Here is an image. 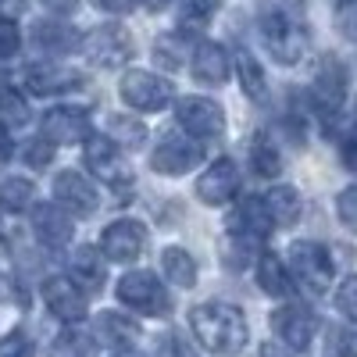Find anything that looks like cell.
Wrapping results in <instances>:
<instances>
[{"label":"cell","mask_w":357,"mask_h":357,"mask_svg":"<svg viewBox=\"0 0 357 357\" xmlns=\"http://www.w3.org/2000/svg\"><path fill=\"white\" fill-rule=\"evenodd\" d=\"M190 325H193V336L200 340V347L211 350V354H222V357L243 350V343H247L243 311L236 304H225V301H211V304L193 307Z\"/></svg>","instance_id":"obj_1"},{"label":"cell","mask_w":357,"mask_h":357,"mask_svg":"<svg viewBox=\"0 0 357 357\" xmlns=\"http://www.w3.org/2000/svg\"><path fill=\"white\" fill-rule=\"evenodd\" d=\"M261 36L264 47L272 50L279 65H296L307 54V29L296 15V4H282V0H264L261 8Z\"/></svg>","instance_id":"obj_2"},{"label":"cell","mask_w":357,"mask_h":357,"mask_svg":"<svg viewBox=\"0 0 357 357\" xmlns=\"http://www.w3.org/2000/svg\"><path fill=\"white\" fill-rule=\"evenodd\" d=\"M289 275L311 296H321L333 282V257L318 240H296L289 247Z\"/></svg>","instance_id":"obj_3"},{"label":"cell","mask_w":357,"mask_h":357,"mask_svg":"<svg viewBox=\"0 0 357 357\" xmlns=\"http://www.w3.org/2000/svg\"><path fill=\"white\" fill-rule=\"evenodd\" d=\"M118 301L129 311L139 314H168L172 311V293L154 272H129L118 279Z\"/></svg>","instance_id":"obj_4"},{"label":"cell","mask_w":357,"mask_h":357,"mask_svg":"<svg viewBox=\"0 0 357 357\" xmlns=\"http://www.w3.org/2000/svg\"><path fill=\"white\" fill-rule=\"evenodd\" d=\"M82 54L100 68H118L132 57V40L122 25H97L82 36Z\"/></svg>","instance_id":"obj_5"},{"label":"cell","mask_w":357,"mask_h":357,"mask_svg":"<svg viewBox=\"0 0 357 357\" xmlns=\"http://www.w3.org/2000/svg\"><path fill=\"white\" fill-rule=\"evenodd\" d=\"M118 89H122V100L136 111H161L172 104V82L154 72H143V68L126 72Z\"/></svg>","instance_id":"obj_6"},{"label":"cell","mask_w":357,"mask_h":357,"mask_svg":"<svg viewBox=\"0 0 357 357\" xmlns=\"http://www.w3.org/2000/svg\"><path fill=\"white\" fill-rule=\"evenodd\" d=\"M347 86H350L347 65L336 61V57H325L321 68L314 72V82H311V104L318 107L321 118L340 114V107L347 100Z\"/></svg>","instance_id":"obj_7"},{"label":"cell","mask_w":357,"mask_h":357,"mask_svg":"<svg viewBox=\"0 0 357 357\" xmlns=\"http://www.w3.org/2000/svg\"><path fill=\"white\" fill-rule=\"evenodd\" d=\"M200 158H204V151L197 139H190L186 132H165L151 154V165L161 175H186L200 165Z\"/></svg>","instance_id":"obj_8"},{"label":"cell","mask_w":357,"mask_h":357,"mask_svg":"<svg viewBox=\"0 0 357 357\" xmlns=\"http://www.w3.org/2000/svg\"><path fill=\"white\" fill-rule=\"evenodd\" d=\"M175 118L178 126H183V132L197 136V139H211V136H222L225 129V111L207 100V97H186L175 104Z\"/></svg>","instance_id":"obj_9"},{"label":"cell","mask_w":357,"mask_h":357,"mask_svg":"<svg viewBox=\"0 0 357 357\" xmlns=\"http://www.w3.org/2000/svg\"><path fill=\"white\" fill-rule=\"evenodd\" d=\"M143 243H146V229L136 222V218H118L104 229L100 236V247H104V257L114 261V264H129L143 254Z\"/></svg>","instance_id":"obj_10"},{"label":"cell","mask_w":357,"mask_h":357,"mask_svg":"<svg viewBox=\"0 0 357 357\" xmlns=\"http://www.w3.org/2000/svg\"><path fill=\"white\" fill-rule=\"evenodd\" d=\"M272 215H268V207H264V200H257V197H247L236 211L229 215V236L236 243H261L268 232H272Z\"/></svg>","instance_id":"obj_11"},{"label":"cell","mask_w":357,"mask_h":357,"mask_svg":"<svg viewBox=\"0 0 357 357\" xmlns=\"http://www.w3.org/2000/svg\"><path fill=\"white\" fill-rule=\"evenodd\" d=\"M272 329L279 333V340L289 347V350H304L318 329V318L311 314V307L304 304H282L275 314H272Z\"/></svg>","instance_id":"obj_12"},{"label":"cell","mask_w":357,"mask_h":357,"mask_svg":"<svg viewBox=\"0 0 357 357\" xmlns=\"http://www.w3.org/2000/svg\"><path fill=\"white\" fill-rule=\"evenodd\" d=\"M236 193H240V168H236V161H229V158L215 161L197 178V197L204 204H211V207L229 204Z\"/></svg>","instance_id":"obj_13"},{"label":"cell","mask_w":357,"mask_h":357,"mask_svg":"<svg viewBox=\"0 0 357 357\" xmlns=\"http://www.w3.org/2000/svg\"><path fill=\"white\" fill-rule=\"evenodd\" d=\"M40 136L47 143H79L89 139V118L82 107H50L40 122Z\"/></svg>","instance_id":"obj_14"},{"label":"cell","mask_w":357,"mask_h":357,"mask_svg":"<svg viewBox=\"0 0 357 357\" xmlns=\"http://www.w3.org/2000/svg\"><path fill=\"white\" fill-rule=\"evenodd\" d=\"M54 200L68 215H93L97 211V186L82 172H61L54 178Z\"/></svg>","instance_id":"obj_15"},{"label":"cell","mask_w":357,"mask_h":357,"mask_svg":"<svg viewBox=\"0 0 357 357\" xmlns=\"http://www.w3.org/2000/svg\"><path fill=\"white\" fill-rule=\"evenodd\" d=\"M43 301H47L50 314H54V318H61V321H79V318L86 314V307H89L82 286L72 282V279H65V275L47 279V286H43Z\"/></svg>","instance_id":"obj_16"},{"label":"cell","mask_w":357,"mask_h":357,"mask_svg":"<svg viewBox=\"0 0 357 357\" xmlns=\"http://www.w3.org/2000/svg\"><path fill=\"white\" fill-rule=\"evenodd\" d=\"M82 82H86L82 72L61 68V65H33V68L25 72V86H29V93H36V97L72 93V89H79Z\"/></svg>","instance_id":"obj_17"},{"label":"cell","mask_w":357,"mask_h":357,"mask_svg":"<svg viewBox=\"0 0 357 357\" xmlns=\"http://www.w3.org/2000/svg\"><path fill=\"white\" fill-rule=\"evenodd\" d=\"M86 168L93 172L97 178H104V183H111V186L129 183L126 168H122V151H118L114 139H100V136L89 139L86 143Z\"/></svg>","instance_id":"obj_18"},{"label":"cell","mask_w":357,"mask_h":357,"mask_svg":"<svg viewBox=\"0 0 357 357\" xmlns=\"http://www.w3.org/2000/svg\"><path fill=\"white\" fill-rule=\"evenodd\" d=\"M229 65H232V61H229V50H225L222 43H215V40L197 43L193 61H190L193 79L204 82V86H222V82L229 79Z\"/></svg>","instance_id":"obj_19"},{"label":"cell","mask_w":357,"mask_h":357,"mask_svg":"<svg viewBox=\"0 0 357 357\" xmlns=\"http://www.w3.org/2000/svg\"><path fill=\"white\" fill-rule=\"evenodd\" d=\"M33 229L40 232V243L47 247H65L72 240V215L65 207H54V204H40L33 211Z\"/></svg>","instance_id":"obj_20"},{"label":"cell","mask_w":357,"mask_h":357,"mask_svg":"<svg viewBox=\"0 0 357 357\" xmlns=\"http://www.w3.org/2000/svg\"><path fill=\"white\" fill-rule=\"evenodd\" d=\"M257 286L268 296H289L293 293V275H289V264H282L275 254H264L257 261Z\"/></svg>","instance_id":"obj_21"},{"label":"cell","mask_w":357,"mask_h":357,"mask_svg":"<svg viewBox=\"0 0 357 357\" xmlns=\"http://www.w3.org/2000/svg\"><path fill=\"white\" fill-rule=\"evenodd\" d=\"M136 336H139L136 321H129V318H122V314L104 311V314L97 318V340H100L104 347H111V350H129V343H132Z\"/></svg>","instance_id":"obj_22"},{"label":"cell","mask_w":357,"mask_h":357,"mask_svg":"<svg viewBox=\"0 0 357 357\" xmlns=\"http://www.w3.org/2000/svg\"><path fill=\"white\" fill-rule=\"evenodd\" d=\"M33 43L43 54H68L72 47H82L75 40V33L68 25H61V22H36L33 25Z\"/></svg>","instance_id":"obj_23"},{"label":"cell","mask_w":357,"mask_h":357,"mask_svg":"<svg viewBox=\"0 0 357 357\" xmlns=\"http://www.w3.org/2000/svg\"><path fill=\"white\" fill-rule=\"evenodd\" d=\"M264 207H268V215H272V222L286 229L301 218V193L293 186H272L264 193Z\"/></svg>","instance_id":"obj_24"},{"label":"cell","mask_w":357,"mask_h":357,"mask_svg":"<svg viewBox=\"0 0 357 357\" xmlns=\"http://www.w3.org/2000/svg\"><path fill=\"white\" fill-rule=\"evenodd\" d=\"M161 272L175 286H193L197 282V264L183 247H165L161 250Z\"/></svg>","instance_id":"obj_25"},{"label":"cell","mask_w":357,"mask_h":357,"mask_svg":"<svg viewBox=\"0 0 357 357\" xmlns=\"http://www.w3.org/2000/svg\"><path fill=\"white\" fill-rule=\"evenodd\" d=\"M50 357H97V340L79 325H72L50 343Z\"/></svg>","instance_id":"obj_26"},{"label":"cell","mask_w":357,"mask_h":357,"mask_svg":"<svg viewBox=\"0 0 357 357\" xmlns=\"http://www.w3.org/2000/svg\"><path fill=\"white\" fill-rule=\"evenodd\" d=\"M236 72H240V86L250 100H264L268 93V79H264V68L257 65V57L250 50H240L236 54Z\"/></svg>","instance_id":"obj_27"},{"label":"cell","mask_w":357,"mask_h":357,"mask_svg":"<svg viewBox=\"0 0 357 357\" xmlns=\"http://www.w3.org/2000/svg\"><path fill=\"white\" fill-rule=\"evenodd\" d=\"M72 272H75V279H79L86 289L104 286V261H100V250H97V247H79V250L72 254Z\"/></svg>","instance_id":"obj_28"},{"label":"cell","mask_w":357,"mask_h":357,"mask_svg":"<svg viewBox=\"0 0 357 357\" xmlns=\"http://www.w3.org/2000/svg\"><path fill=\"white\" fill-rule=\"evenodd\" d=\"M29 122V104L15 86L0 82V129H22Z\"/></svg>","instance_id":"obj_29"},{"label":"cell","mask_w":357,"mask_h":357,"mask_svg":"<svg viewBox=\"0 0 357 357\" xmlns=\"http://www.w3.org/2000/svg\"><path fill=\"white\" fill-rule=\"evenodd\" d=\"M250 165H254V172H257L261 178H275V175L282 172V158H279V151H275V143L268 139L264 132H257L254 143H250Z\"/></svg>","instance_id":"obj_30"},{"label":"cell","mask_w":357,"mask_h":357,"mask_svg":"<svg viewBox=\"0 0 357 357\" xmlns=\"http://www.w3.org/2000/svg\"><path fill=\"white\" fill-rule=\"evenodd\" d=\"M33 197H36V190H33L29 178H4V183H0V207L11 211V215L33 207Z\"/></svg>","instance_id":"obj_31"},{"label":"cell","mask_w":357,"mask_h":357,"mask_svg":"<svg viewBox=\"0 0 357 357\" xmlns=\"http://www.w3.org/2000/svg\"><path fill=\"white\" fill-rule=\"evenodd\" d=\"M107 136L118 143V146H139L143 139H146V129H143V122H136V118H129V114H111L107 118Z\"/></svg>","instance_id":"obj_32"},{"label":"cell","mask_w":357,"mask_h":357,"mask_svg":"<svg viewBox=\"0 0 357 357\" xmlns=\"http://www.w3.org/2000/svg\"><path fill=\"white\" fill-rule=\"evenodd\" d=\"M154 57L165 65V68H178L183 65V57H186V50H183V40H178L175 33H168V36H161L158 43H154Z\"/></svg>","instance_id":"obj_33"},{"label":"cell","mask_w":357,"mask_h":357,"mask_svg":"<svg viewBox=\"0 0 357 357\" xmlns=\"http://www.w3.org/2000/svg\"><path fill=\"white\" fill-rule=\"evenodd\" d=\"M154 357H197V354L183 333H165L154 347Z\"/></svg>","instance_id":"obj_34"},{"label":"cell","mask_w":357,"mask_h":357,"mask_svg":"<svg viewBox=\"0 0 357 357\" xmlns=\"http://www.w3.org/2000/svg\"><path fill=\"white\" fill-rule=\"evenodd\" d=\"M218 8L222 0H183V25H204Z\"/></svg>","instance_id":"obj_35"},{"label":"cell","mask_w":357,"mask_h":357,"mask_svg":"<svg viewBox=\"0 0 357 357\" xmlns=\"http://www.w3.org/2000/svg\"><path fill=\"white\" fill-rule=\"evenodd\" d=\"M336 215H340V222H343L350 232H357V186H347V190L336 197Z\"/></svg>","instance_id":"obj_36"},{"label":"cell","mask_w":357,"mask_h":357,"mask_svg":"<svg viewBox=\"0 0 357 357\" xmlns=\"http://www.w3.org/2000/svg\"><path fill=\"white\" fill-rule=\"evenodd\" d=\"M0 357H36V343L25 333H11L0 340Z\"/></svg>","instance_id":"obj_37"},{"label":"cell","mask_w":357,"mask_h":357,"mask_svg":"<svg viewBox=\"0 0 357 357\" xmlns=\"http://www.w3.org/2000/svg\"><path fill=\"white\" fill-rule=\"evenodd\" d=\"M336 307H340L350 321H357V275H350V279L340 282V289H336Z\"/></svg>","instance_id":"obj_38"},{"label":"cell","mask_w":357,"mask_h":357,"mask_svg":"<svg viewBox=\"0 0 357 357\" xmlns=\"http://www.w3.org/2000/svg\"><path fill=\"white\" fill-rule=\"evenodd\" d=\"M22 158L33 165V168H47L50 158H54V143H47V139L40 136V139H33V143H25V146H22Z\"/></svg>","instance_id":"obj_39"},{"label":"cell","mask_w":357,"mask_h":357,"mask_svg":"<svg viewBox=\"0 0 357 357\" xmlns=\"http://www.w3.org/2000/svg\"><path fill=\"white\" fill-rule=\"evenodd\" d=\"M22 47V36H18V25L0 18V61H8V57H15Z\"/></svg>","instance_id":"obj_40"},{"label":"cell","mask_w":357,"mask_h":357,"mask_svg":"<svg viewBox=\"0 0 357 357\" xmlns=\"http://www.w3.org/2000/svg\"><path fill=\"white\" fill-rule=\"evenodd\" d=\"M336 22H340V29L347 36H357V0H340Z\"/></svg>","instance_id":"obj_41"},{"label":"cell","mask_w":357,"mask_h":357,"mask_svg":"<svg viewBox=\"0 0 357 357\" xmlns=\"http://www.w3.org/2000/svg\"><path fill=\"white\" fill-rule=\"evenodd\" d=\"M340 161H343L347 168H357V126L340 139Z\"/></svg>","instance_id":"obj_42"},{"label":"cell","mask_w":357,"mask_h":357,"mask_svg":"<svg viewBox=\"0 0 357 357\" xmlns=\"http://www.w3.org/2000/svg\"><path fill=\"white\" fill-rule=\"evenodd\" d=\"M336 357H357V329H347L336 343Z\"/></svg>","instance_id":"obj_43"},{"label":"cell","mask_w":357,"mask_h":357,"mask_svg":"<svg viewBox=\"0 0 357 357\" xmlns=\"http://www.w3.org/2000/svg\"><path fill=\"white\" fill-rule=\"evenodd\" d=\"M93 4L100 11H107V15H126V11L136 8V0H93Z\"/></svg>","instance_id":"obj_44"},{"label":"cell","mask_w":357,"mask_h":357,"mask_svg":"<svg viewBox=\"0 0 357 357\" xmlns=\"http://www.w3.org/2000/svg\"><path fill=\"white\" fill-rule=\"evenodd\" d=\"M43 4L54 11V15H72L79 8V0H43Z\"/></svg>","instance_id":"obj_45"},{"label":"cell","mask_w":357,"mask_h":357,"mask_svg":"<svg viewBox=\"0 0 357 357\" xmlns=\"http://www.w3.org/2000/svg\"><path fill=\"white\" fill-rule=\"evenodd\" d=\"M11 154H15L11 136H8V129H0V165H8V161H11Z\"/></svg>","instance_id":"obj_46"},{"label":"cell","mask_w":357,"mask_h":357,"mask_svg":"<svg viewBox=\"0 0 357 357\" xmlns=\"http://www.w3.org/2000/svg\"><path fill=\"white\" fill-rule=\"evenodd\" d=\"M143 4H146V8H151V11H161V8L168 4V0H143Z\"/></svg>","instance_id":"obj_47"},{"label":"cell","mask_w":357,"mask_h":357,"mask_svg":"<svg viewBox=\"0 0 357 357\" xmlns=\"http://www.w3.org/2000/svg\"><path fill=\"white\" fill-rule=\"evenodd\" d=\"M114 357H143V354H136V350H122V354H114Z\"/></svg>","instance_id":"obj_48"},{"label":"cell","mask_w":357,"mask_h":357,"mask_svg":"<svg viewBox=\"0 0 357 357\" xmlns=\"http://www.w3.org/2000/svg\"><path fill=\"white\" fill-rule=\"evenodd\" d=\"M0 4H4V0H0Z\"/></svg>","instance_id":"obj_49"}]
</instances>
